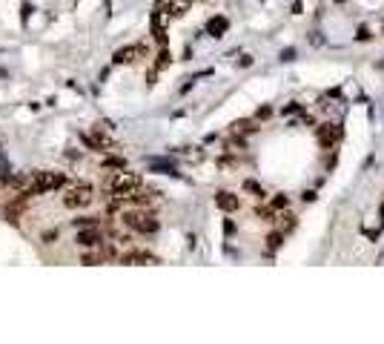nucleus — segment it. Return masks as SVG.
Segmentation results:
<instances>
[{"label":"nucleus","instance_id":"1","mask_svg":"<svg viewBox=\"0 0 384 344\" xmlns=\"http://www.w3.org/2000/svg\"><path fill=\"white\" fill-rule=\"evenodd\" d=\"M121 224L129 227L132 232H144V235H152V232H158V218L146 210V207H135V210H127V213H121Z\"/></svg>","mask_w":384,"mask_h":344},{"label":"nucleus","instance_id":"2","mask_svg":"<svg viewBox=\"0 0 384 344\" xmlns=\"http://www.w3.org/2000/svg\"><path fill=\"white\" fill-rule=\"evenodd\" d=\"M106 192L109 195H115V198H129L135 189H141V178L135 175V172H127V169H118V172H112L109 178H106Z\"/></svg>","mask_w":384,"mask_h":344},{"label":"nucleus","instance_id":"3","mask_svg":"<svg viewBox=\"0 0 384 344\" xmlns=\"http://www.w3.org/2000/svg\"><path fill=\"white\" fill-rule=\"evenodd\" d=\"M64 187V175L61 172H49V169H37L29 175V195H40V192H52V189Z\"/></svg>","mask_w":384,"mask_h":344},{"label":"nucleus","instance_id":"4","mask_svg":"<svg viewBox=\"0 0 384 344\" xmlns=\"http://www.w3.org/2000/svg\"><path fill=\"white\" fill-rule=\"evenodd\" d=\"M95 201V187L92 184H72L64 192V207L69 210H83Z\"/></svg>","mask_w":384,"mask_h":344},{"label":"nucleus","instance_id":"5","mask_svg":"<svg viewBox=\"0 0 384 344\" xmlns=\"http://www.w3.org/2000/svg\"><path fill=\"white\" fill-rule=\"evenodd\" d=\"M75 241H78L80 247H103V244H106L100 224H86V227H78V235H75Z\"/></svg>","mask_w":384,"mask_h":344},{"label":"nucleus","instance_id":"6","mask_svg":"<svg viewBox=\"0 0 384 344\" xmlns=\"http://www.w3.org/2000/svg\"><path fill=\"white\" fill-rule=\"evenodd\" d=\"M316 138H319V144L324 149H333L338 141H341V126L338 124H321L316 129Z\"/></svg>","mask_w":384,"mask_h":344},{"label":"nucleus","instance_id":"7","mask_svg":"<svg viewBox=\"0 0 384 344\" xmlns=\"http://www.w3.org/2000/svg\"><path fill=\"white\" fill-rule=\"evenodd\" d=\"M144 52H146V49H144L141 43H135V46H124V49L115 52L112 63H118V66H121V63H135L138 58H144Z\"/></svg>","mask_w":384,"mask_h":344},{"label":"nucleus","instance_id":"8","mask_svg":"<svg viewBox=\"0 0 384 344\" xmlns=\"http://www.w3.org/2000/svg\"><path fill=\"white\" fill-rule=\"evenodd\" d=\"M121 264H158V258L146 250H129L121 255Z\"/></svg>","mask_w":384,"mask_h":344},{"label":"nucleus","instance_id":"9","mask_svg":"<svg viewBox=\"0 0 384 344\" xmlns=\"http://www.w3.org/2000/svg\"><path fill=\"white\" fill-rule=\"evenodd\" d=\"M215 204H218V210H224V213H235V210L241 207L238 195H232V192H226V189H221V192L215 195Z\"/></svg>","mask_w":384,"mask_h":344},{"label":"nucleus","instance_id":"10","mask_svg":"<svg viewBox=\"0 0 384 344\" xmlns=\"http://www.w3.org/2000/svg\"><path fill=\"white\" fill-rule=\"evenodd\" d=\"M226 29H229V20L221 17V15H218V17H212V20L207 23V34H212V37H221Z\"/></svg>","mask_w":384,"mask_h":344},{"label":"nucleus","instance_id":"11","mask_svg":"<svg viewBox=\"0 0 384 344\" xmlns=\"http://www.w3.org/2000/svg\"><path fill=\"white\" fill-rule=\"evenodd\" d=\"M267 207H270V210L275 213V218H278V213H284V210L289 207V198H287V195H275V198H272Z\"/></svg>","mask_w":384,"mask_h":344},{"label":"nucleus","instance_id":"12","mask_svg":"<svg viewBox=\"0 0 384 344\" xmlns=\"http://www.w3.org/2000/svg\"><path fill=\"white\" fill-rule=\"evenodd\" d=\"M258 126H256V121H235L232 124V132L235 135H250V132H256Z\"/></svg>","mask_w":384,"mask_h":344},{"label":"nucleus","instance_id":"13","mask_svg":"<svg viewBox=\"0 0 384 344\" xmlns=\"http://www.w3.org/2000/svg\"><path fill=\"white\" fill-rule=\"evenodd\" d=\"M278 229H281V232H289V229H292V227H295V215H292V213H287V210H284V213H278Z\"/></svg>","mask_w":384,"mask_h":344},{"label":"nucleus","instance_id":"14","mask_svg":"<svg viewBox=\"0 0 384 344\" xmlns=\"http://www.w3.org/2000/svg\"><path fill=\"white\" fill-rule=\"evenodd\" d=\"M281 244H284V232L278 229V232H272V235L267 238V252H275L278 247H281Z\"/></svg>","mask_w":384,"mask_h":344},{"label":"nucleus","instance_id":"15","mask_svg":"<svg viewBox=\"0 0 384 344\" xmlns=\"http://www.w3.org/2000/svg\"><path fill=\"white\" fill-rule=\"evenodd\" d=\"M244 189H247V192H253L256 198H264V195H267V192H264V187H261V184H256V181H244Z\"/></svg>","mask_w":384,"mask_h":344},{"label":"nucleus","instance_id":"16","mask_svg":"<svg viewBox=\"0 0 384 344\" xmlns=\"http://www.w3.org/2000/svg\"><path fill=\"white\" fill-rule=\"evenodd\" d=\"M149 166H152V169H158V172H166V175H175V166H172V164H163V161H152Z\"/></svg>","mask_w":384,"mask_h":344},{"label":"nucleus","instance_id":"17","mask_svg":"<svg viewBox=\"0 0 384 344\" xmlns=\"http://www.w3.org/2000/svg\"><path fill=\"white\" fill-rule=\"evenodd\" d=\"M355 37H358V40H370L373 34H370V29H367V26H361V29L355 32Z\"/></svg>","mask_w":384,"mask_h":344},{"label":"nucleus","instance_id":"18","mask_svg":"<svg viewBox=\"0 0 384 344\" xmlns=\"http://www.w3.org/2000/svg\"><path fill=\"white\" fill-rule=\"evenodd\" d=\"M270 115H272V109H270V106H261V109H258V118H261V121H264V118H270Z\"/></svg>","mask_w":384,"mask_h":344},{"label":"nucleus","instance_id":"19","mask_svg":"<svg viewBox=\"0 0 384 344\" xmlns=\"http://www.w3.org/2000/svg\"><path fill=\"white\" fill-rule=\"evenodd\" d=\"M289 58H295V49H287V52H281V61H289Z\"/></svg>","mask_w":384,"mask_h":344},{"label":"nucleus","instance_id":"20","mask_svg":"<svg viewBox=\"0 0 384 344\" xmlns=\"http://www.w3.org/2000/svg\"><path fill=\"white\" fill-rule=\"evenodd\" d=\"M301 198H304V201H316V192H313V189H307V192H304Z\"/></svg>","mask_w":384,"mask_h":344},{"label":"nucleus","instance_id":"21","mask_svg":"<svg viewBox=\"0 0 384 344\" xmlns=\"http://www.w3.org/2000/svg\"><path fill=\"white\" fill-rule=\"evenodd\" d=\"M379 218H382V224H384V204H382V210H379Z\"/></svg>","mask_w":384,"mask_h":344},{"label":"nucleus","instance_id":"22","mask_svg":"<svg viewBox=\"0 0 384 344\" xmlns=\"http://www.w3.org/2000/svg\"><path fill=\"white\" fill-rule=\"evenodd\" d=\"M336 3H344V0H336Z\"/></svg>","mask_w":384,"mask_h":344}]
</instances>
